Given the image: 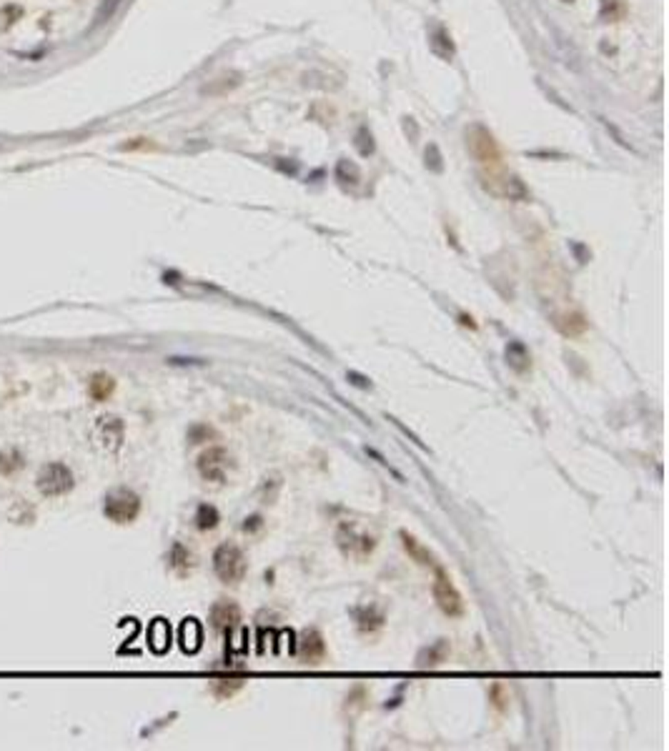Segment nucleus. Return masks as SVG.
Masks as SVG:
<instances>
[{"label":"nucleus","mask_w":669,"mask_h":751,"mask_svg":"<svg viewBox=\"0 0 669 751\" xmlns=\"http://www.w3.org/2000/svg\"><path fill=\"white\" fill-rule=\"evenodd\" d=\"M214 571L223 584H238L249 571V561H246L241 546L231 544V541L218 546L214 553Z\"/></svg>","instance_id":"obj_1"},{"label":"nucleus","mask_w":669,"mask_h":751,"mask_svg":"<svg viewBox=\"0 0 669 751\" xmlns=\"http://www.w3.org/2000/svg\"><path fill=\"white\" fill-rule=\"evenodd\" d=\"M105 516L116 524H131L141 514V496L131 489H113L105 496Z\"/></svg>","instance_id":"obj_2"},{"label":"nucleus","mask_w":669,"mask_h":751,"mask_svg":"<svg viewBox=\"0 0 669 751\" xmlns=\"http://www.w3.org/2000/svg\"><path fill=\"white\" fill-rule=\"evenodd\" d=\"M431 591H434V599H436V604H439V609H442L446 616H451V619L464 616L462 591L456 589V584L451 581V576H449L444 569H436V579H434V586H431Z\"/></svg>","instance_id":"obj_3"},{"label":"nucleus","mask_w":669,"mask_h":751,"mask_svg":"<svg viewBox=\"0 0 669 751\" xmlns=\"http://www.w3.org/2000/svg\"><path fill=\"white\" fill-rule=\"evenodd\" d=\"M76 486V478L65 463H48L38 474V489L43 496H63Z\"/></svg>","instance_id":"obj_4"},{"label":"nucleus","mask_w":669,"mask_h":751,"mask_svg":"<svg viewBox=\"0 0 669 751\" xmlns=\"http://www.w3.org/2000/svg\"><path fill=\"white\" fill-rule=\"evenodd\" d=\"M228 466H231V456H228L226 448L214 446L203 451L198 456V474L206 478V481L214 483H223L228 476Z\"/></svg>","instance_id":"obj_5"},{"label":"nucleus","mask_w":669,"mask_h":751,"mask_svg":"<svg viewBox=\"0 0 669 751\" xmlns=\"http://www.w3.org/2000/svg\"><path fill=\"white\" fill-rule=\"evenodd\" d=\"M96 438L105 451H118L123 443V421L118 416H103L96 423Z\"/></svg>","instance_id":"obj_6"},{"label":"nucleus","mask_w":669,"mask_h":751,"mask_svg":"<svg viewBox=\"0 0 669 751\" xmlns=\"http://www.w3.org/2000/svg\"><path fill=\"white\" fill-rule=\"evenodd\" d=\"M241 621V609L236 601H218L214 609H211V624H214L218 631H231L234 626H238Z\"/></svg>","instance_id":"obj_7"},{"label":"nucleus","mask_w":669,"mask_h":751,"mask_svg":"<svg viewBox=\"0 0 669 751\" xmlns=\"http://www.w3.org/2000/svg\"><path fill=\"white\" fill-rule=\"evenodd\" d=\"M399 536H401V544H404V549H406V553L411 558H414L416 564H421V566H434L436 564L434 553L429 551L426 546H421L419 541H416V538L411 536V533H409V531H401Z\"/></svg>","instance_id":"obj_8"},{"label":"nucleus","mask_w":669,"mask_h":751,"mask_svg":"<svg viewBox=\"0 0 669 751\" xmlns=\"http://www.w3.org/2000/svg\"><path fill=\"white\" fill-rule=\"evenodd\" d=\"M506 363H509L511 368H514V371H519V373H526V371H529L531 359H529V351H526V346L519 343V341H511V343L506 346Z\"/></svg>","instance_id":"obj_9"},{"label":"nucleus","mask_w":669,"mask_h":751,"mask_svg":"<svg viewBox=\"0 0 669 751\" xmlns=\"http://www.w3.org/2000/svg\"><path fill=\"white\" fill-rule=\"evenodd\" d=\"M200 639H203V634H200L198 621L196 619L183 621V626H181V646H183V651H191V654L198 651Z\"/></svg>","instance_id":"obj_10"},{"label":"nucleus","mask_w":669,"mask_h":751,"mask_svg":"<svg viewBox=\"0 0 669 751\" xmlns=\"http://www.w3.org/2000/svg\"><path fill=\"white\" fill-rule=\"evenodd\" d=\"M148 639H151V648H153V651L163 654V651L168 648V644H171V628H168L166 621H163V619H156V621H153L151 631H148Z\"/></svg>","instance_id":"obj_11"},{"label":"nucleus","mask_w":669,"mask_h":751,"mask_svg":"<svg viewBox=\"0 0 669 751\" xmlns=\"http://www.w3.org/2000/svg\"><path fill=\"white\" fill-rule=\"evenodd\" d=\"M90 396L96 401H105L108 396H111L113 391H116V381L108 376V373H96L93 379H90Z\"/></svg>","instance_id":"obj_12"},{"label":"nucleus","mask_w":669,"mask_h":751,"mask_svg":"<svg viewBox=\"0 0 669 751\" xmlns=\"http://www.w3.org/2000/svg\"><path fill=\"white\" fill-rule=\"evenodd\" d=\"M218 521H221L218 509L211 506V503H200L198 511H196V526H198L200 531H208V529H216Z\"/></svg>","instance_id":"obj_13"},{"label":"nucleus","mask_w":669,"mask_h":751,"mask_svg":"<svg viewBox=\"0 0 669 751\" xmlns=\"http://www.w3.org/2000/svg\"><path fill=\"white\" fill-rule=\"evenodd\" d=\"M304 651L309 659H318L324 654V641L318 636V631H306V641H304Z\"/></svg>","instance_id":"obj_14"},{"label":"nucleus","mask_w":669,"mask_h":751,"mask_svg":"<svg viewBox=\"0 0 669 751\" xmlns=\"http://www.w3.org/2000/svg\"><path fill=\"white\" fill-rule=\"evenodd\" d=\"M23 463L21 454L18 451H8V454H0V474H13L18 466Z\"/></svg>","instance_id":"obj_15"},{"label":"nucleus","mask_w":669,"mask_h":751,"mask_svg":"<svg viewBox=\"0 0 669 751\" xmlns=\"http://www.w3.org/2000/svg\"><path fill=\"white\" fill-rule=\"evenodd\" d=\"M171 561H173V566H176V569H181V566H186V561H188V551H186V549H183V546H181V544H176V546H173V556H171Z\"/></svg>","instance_id":"obj_16"},{"label":"nucleus","mask_w":669,"mask_h":751,"mask_svg":"<svg viewBox=\"0 0 669 751\" xmlns=\"http://www.w3.org/2000/svg\"><path fill=\"white\" fill-rule=\"evenodd\" d=\"M258 526H261V518H258V516H251V518H246L243 529H246V531H254V529H258Z\"/></svg>","instance_id":"obj_17"},{"label":"nucleus","mask_w":669,"mask_h":751,"mask_svg":"<svg viewBox=\"0 0 669 751\" xmlns=\"http://www.w3.org/2000/svg\"><path fill=\"white\" fill-rule=\"evenodd\" d=\"M462 324L464 326H471V328H476V324L471 321V316H462Z\"/></svg>","instance_id":"obj_18"}]
</instances>
